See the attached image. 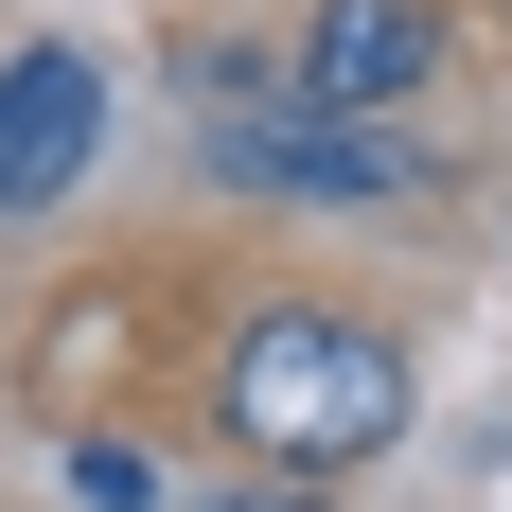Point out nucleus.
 I'll use <instances>...</instances> for the list:
<instances>
[{"mask_svg": "<svg viewBox=\"0 0 512 512\" xmlns=\"http://www.w3.org/2000/svg\"><path fill=\"white\" fill-rule=\"evenodd\" d=\"M212 407H230V442L265 477H336V460H371L407 424V354L371 318H336V301H265V318H230Z\"/></svg>", "mask_w": 512, "mask_h": 512, "instance_id": "f257e3e1", "label": "nucleus"}, {"mask_svg": "<svg viewBox=\"0 0 512 512\" xmlns=\"http://www.w3.org/2000/svg\"><path fill=\"white\" fill-rule=\"evenodd\" d=\"M424 71H442V0H318L301 53H283V89L336 106V124H389Z\"/></svg>", "mask_w": 512, "mask_h": 512, "instance_id": "7ed1b4c3", "label": "nucleus"}, {"mask_svg": "<svg viewBox=\"0 0 512 512\" xmlns=\"http://www.w3.org/2000/svg\"><path fill=\"white\" fill-rule=\"evenodd\" d=\"M106 142V71L89 53H0V212H53Z\"/></svg>", "mask_w": 512, "mask_h": 512, "instance_id": "20e7f679", "label": "nucleus"}, {"mask_svg": "<svg viewBox=\"0 0 512 512\" xmlns=\"http://www.w3.org/2000/svg\"><path fill=\"white\" fill-rule=\"evenodd\" d=\"M159 512H336V495H318V477H248V495H195V477H177Z\"/></svg>", "mask_w": 512, "mask_h": 512, "instance_id": "423d86ee", "label": "nucleus"}, {"mask_svg": "<svg viewBox=\"0 0 512 512\" xmlns=\"http://www.w3.org/2000/svg\"><path fill=\"white\" fill-rule=\"evenodd\" d=\"M212 159H230V177H265V195H301V212H389V195H424V159L389 142V124H336V106H301V89L230 106V124H212Z\"/></svg>", "mask_w": 512, "mask_h": 512, "instance_id": "f03ea898", "label": "nucleus"}, {"mask_svg": "<svg viewBox=\"0 0 512 512\" xmlns=\"http://www.w3.org/2000/svg\"><path fill=\"white\" fill-rule=\"evenodd\" d=\"M71 495L89 512H159L177 477H159V442H71Z\"/></svg>", "mask_w": 512, "mask_h": 512, "instance_id": "39448f33", "label": "nucleus"}]
</instances>
